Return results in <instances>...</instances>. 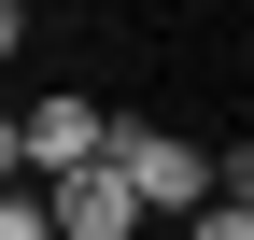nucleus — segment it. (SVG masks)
<instances>
[{"instance_id": "obj_1", "label": "nucleus", "mask_w": 254, "mask_h": 240, "mask_svg": "<svg viewBox=\"0 0 254 240\" xmlns=\"http://www.w3.org/2000/svg\"><path fill=\"white\" fill-rule=\"evenodd\" d=\"M99 170H113V184H127V212H212V156H198V141H184V127H141V113H113V127H99Z\"/></svg>"}, {"instance_id": "obj_2", "label": "nucleus", "mask_w": 254, "mask_h": 240, "mask_svg": "<svg viewBox=\"0 0 254 240\" xmlns=\"http://www.w3.org/2000/svg\"><path fill=\"white\" fill-rule=\"evenodd\" d=\"M99 127H113L99 99H28V113H14V156H28V184H57V170H99Z\"/></svg>"}, {"instance_id": "obj_3", "label": "nucleus", "mask_w": 254, "mask_h": 240, "mask_svg": "<svg viewBox=\"0 0 254 240\" xmlns=\"http://www.w3.org/2000/svg\"><path fill=\"white\" fill-rule=\"evenodd\" d=\"M28 198H43V226H57V240H141V212H127L113 170H57V184H28Z\"/></svg>"}, {"instance_id": "obj_4", "label": "nucleus", "mask_w": 254, "mask_h": 240, "mask_svg": "<svg viewBox=\"0 0 254 240\" xmlns=\"http://www.w3.org/2000/svg\"><path fill=\"white\" fill-rule=\"evenodd\" d=\"M0 240H57V226H43V198H28V184L0 198Z\"/></svg>"}, {"instance_id": "obj_5", "label": "nucleus", "mask_w": 254, "mask_h": 240, "mask_svg": "<svg viewBox=\"0 0 254 240\" xmlns=\"http://www.w3.org/2000/svg\"><path fill=\"white\" fill-rule=\"evenodd\" d=\"M184 240H254V226L226 212V198H212V212H184Z\"/></svg>"}, {"instance_id": "obj_6", "label": "nucleus", "mask_w": 254, "mask_h": 240, "mask_svg": "<svg viewBox=\"0 0 254 240\" xmlns=\"http://www.w3.org/2000/svg\"><path fill=\"white\" fill-rule=\"evenodd\" d=\"M14 184H28V156H14V113H0V198H14Z\"/></svg>"}, {"instance_id": "obj_7", "label": "nucleus", "mask_w": 254, "mask_h": 240, "mask_svg": "<svg viewBox=\"0 0 254 240\" xmlns=\"http://www.w3.org/2000/svg\"><path fill=\"white\" fill-rule=\"evenodd\" d=\"M14 43H28V14H14V0H0V57H14Z\"/></svg>"}]
</instances>
